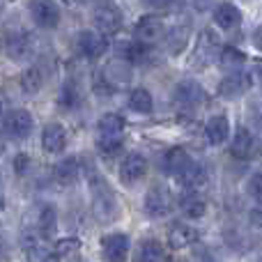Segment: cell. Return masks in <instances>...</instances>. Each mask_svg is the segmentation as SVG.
<instances>
[{
    "label": "cell",
    "instance_id": "3",
    "mask_svg": "<svg viewBox=\"0 0 262 262\" xmlns=\"http://www.w3.org/2000/svg\"><path fill=\"white\" fill-rule=\"evenodd\" d=\"M221 39L214 30H203L195 39V49H193V64L195 67H207L209 62H214L216 58H221Z\"/></svg>",
    "mask_w": 262,
    "mask_h": 262
},
{
    "label": "cell",
    "instance_id": "34",
    "mask_svg": "<svg viewBox=\"0 0 262 262\" xmlns=\"http://www.w3.org/2000/svg\"><path fill=\"white\" fill-rule=\"evenodd\" d=\"M78 246H81V242L78 239H62L55 244V253L58 255H69L74 253V251H78Z\"/></svg>",
    "mask_w": 262,
    "mask_h": 262
},
{
    "label": "cell",
    "instance_id": "7",
    "mask_svg": "<svg viewBox=\"0 0 262 262\" xmlns=\"http://www.w3.org/2000/svg\"><path fill=\"white\" fill-rule=\"evenodd\" d=\"M172 99H175V104L180 106V108L193 111V108H198V106L203 104L205 90H203V85L195 83V81H182V83H177L175 85Z\"/></svg>",
    "mask_w": 262,
    "mask_h": 262
},
{
    "label": "cell",
    "instance_id": "1",
    "mask_svg": "<svg viewBox=\"0 0 262 262\" xmlns=\"http://www.w3.org/2000/svg\"><path fill=\"white\" fill-rule=\"evenodd\" d=\"M90 193H92V209L99 221H113L118 216V200H115V191L108 186L104 177L97 172L90 175Z\"/></svg>",
    "mask_w": 262,
    "mask_h": 262
},
{
    "label": "cell",
    "instance_id": "38",
    "mask_svg": "<svg viewBox=\"0 0 262 262\" xmlns=\"http://www.w3.org/2000/svg\"><path fill=\"white\" fill-rule=\"evenodd\" d=\"M251 223H255L258 228H262V207L251 209Z\"/></svg>",
    "mask_w": 262,
    "mask_h": 262
},
{
    "label": "cell",
    "instance_id": "20",
    "mask_svg": "<svg viewBox=\"0 0 262 262\" xmlns=\"http://www.w3.org/2000/svg\"><path fill=\"white\" fill-rule=\"evenodd\" d=\"M78 175H81V163H78L76 157L62 159V161H58L53 168V177L60 184H74V182L78 180Z\"/></svg>",
    "mask_w": 262,
    "mask_h": 262
},
{
    "label": "cell",
    "instance_id": "21",
    "mask_svg": "<svg viewBox=\"0 0 262 262\" xmlns=\"http://www.w3.org/2000/svg\"><path fill=\"white\" fill-rule=\"evenodd\" d=\"M195 239H198V232L186 223H172L170 230H168V244L172 249H184V246L193 244Z\"/></svg>",
    "mask_w": 262,
    "mask_h": 262
},
{
    "label": "cell",
    "instance_id": "10",
    "mask_svg": "<svg viewBox=\"0 0 262 262\" xmlns=\"http://www.w3.org/2000/svg\"><path fill=\"white\" fill-rule=\"evenodd\" d=\"M3 129L9 138H26V136H30V131H32V115L23 108L12 111V113L5 115Z\"/></svg>",
    "mask_w": 262,
    "mask_h": 262
},
{
    "label": "cell",
    "instance_id": "37",
    "mask_svg": "<svg viewBox=\"0 0 262 262\" xmlns=\"http://www.w3.org/2000/svg\"><path fill=\"white\" fill-rule=\"evenodd\" d=\"M251 41H253V46L258 51H262V26H258L253 30V35H251Z\"/></svg>",
    "mask_w": 262,
    "mask_h": 262
},
{
    "label": "cell",
    "instance_id": "12",
    "mask_svg": "<svg viewBox=\"0 0 262 262\" xmlns=\"http://www.w3.org/2000/svg\"><path fill=\"white\" fill-rule=\"evenodd\" d=\"M23 251H26L28 262H58V253L51 251L44 239L37 235H28L23 239Z\"/></svg>",
    "mask_w": 262,
    "mask_h": 262
},
{
    "label": "cell",
    "instance_id": "24",
    "mask_svg": "<svg viewBox=\"0 0 262 262\" xmlns=\"http://www.w3.org/2000/svg\"><path fill=\"white\" fill-rule=\"evenodd\" d=\"M136 262H163V246L157 239H145L138 246Z\"/></svg>",
    "mask_w": 262,
    "mask_h": 262
},
{
    "label": "cell",
    "instance_id": "29",
    "mask_svg": "<svg viewBox=\"0 0 262 262\" xmlns=\"http://www.w3.org/2000/svg\"><path fill=\"white\" fill-rule=\"evenodd\" d=\"M129 106H131V111H136V113H152V108H154L152 95H149L145 88H136L129 97Z\"/></svg>",
    "mask_w": 262,
    "mask_h": 262
},
{
    "label": "cell",
    "instance_id": "41",
    "mask_svg": "<svg viewBox=\"0 0 262 262\" xmlns=\"http://www.w3.org/2000/svg\"><path fill=\"white\" fill-rule=\"evenodd\" d=\"M0 255H3V249H0Z\"/></svg>",
    "mask_w": 262,
    "mask_h": 262
},
{
    "label": "cell",
    "instance_id": "13",
    "mask_svg": "<svg viewBox=\"0 0 262 262\" xmlns=\"http://www.w3.org/2000/svg\"><path fill=\"white\" fill-rule=\"evenodd\" d=\"M5 49H7V55L12 60H26L28 55L32 53V37H30V32H26V30L9 32L7 41H5Z\"/></svg>",
    "mask_w": 262,
    "mask_h": 262
},
{
    "label": "cell",
    "instance_id": "4",
    "mask_svg": "<svg viewBox=\"0 0 262 262\" xmlns=\"http://www.w3.org/2000/svg\"><path fill=\"white\" fill-rule=\"evenodd\" d=\"M143 207H145V214H147V216L161 219V216H166V214L172 212V207H175V198H172V193L163 184H157L145 193Z\"/></svg>",
    "mask_w": 262,
    "mask_h": 262
},
{
    "label": "cell",
    "instance_id": "17",
    "mask_svg": "<svg viewBox=\"0 0 262 262\" xmlns=\"http://www.w3.org/2000/svg\"><path fill=\"white\" fill-rule=\"evenodd\" d=\"M30 14L37 26L41 28H55L60 23V9L55 3H32Z\"/></svg>",
    "mask_w": 262,
    "mask_h": 262
},
{
    "label": "cell",
    "instance_id": "18",
    "mask_svg": "<svg viewBox=\"0 0 262 262\" xmlns=\"http://www.w3.org/2000/svg\"><path fill=\"white\" fill-rule=\"evenodd\" d=\"M249 83H251L249 74L235 72V74L223 78L221 85H219V92H221V97H226V99H235V97L244 95V92L249 90Z\"/></svg>",
    "mask_w": 262,
    "mask_h": 262
},
{
    "label": "cell",
    "instance_id": "28",
    "mask_svg": "<svg viewBox=\"0 0 262 262\" xmlns=\"http://www.w3.org/2000/svg\"><path fill=\"white\" fill-rule=\"evenodd\" d=\"M55 228H58V221H55V209L51 205L41 207L39 219H37V230H39L41 237H53Z\"/></svg>",
    "mask_w": 262,
    "mask_h": 262
},
{
    "label": "cell",
    "instance_id": "6",
    "mask_svg": "<svg viewBox=\"0 0 262 262\" xmlns=\"http://www.w3.org/2000/svg\"><path fill=\"white\" fill-rule=\"evenodd\" d=\"M230 154L239 161H251L260 154V140L258 136L253 134L251 129L246 127H239L235 131V138H232V145H230Z\"/></svg>",
    "mask_w": 262,
    "mask_h": 262
},
{
    "label": "cell",
    "instance_id": "36",
    "mask_svg": "<svg viewBox=\"0 0 262 262\" xmlns=\"http://www.w3.org/2000/svg\"><path fill=\"white\" fill-rule=\"evenodd\" d=\"M28 168H30V157H28V154H16V157H14V170H16L18 175H23Z\"/></svg>",
    "mask_w": 262,
    "mask_h": 262
},
{
    "label": "cell",
    "instance_id": "22",
    "mask_svg": "<svg viewBox=\"0 0 262 262\" xmlns=\"http://www.w3.org/2000/svg\"><path fill=\"white\" fill-rule=\"evenodd\" d=\"M205 134H207V140L212 145H223L228 140V136H230V122L223 115H214V118L207 120Z\"/></svg>",
    "mask_w": 262,
    "mask_h": 262
},
{
    "label": "cell",
    "instance_id": "33",
    "mask_svg": "<svg viewBox=\"0 0 262 262\" xmlns=\"http://www.w3.org/2000/svg\"><path fill=\"white\" fill-rule=\"evenodd\" d=\"M124 60H134V62H143L145 55H147V51H145L143 44H138V41H134V44H124Z\"/></svg>",
    "mask_w": 262,
    "mask_h": 262
},
{
    "label": "cell",
    "instance_id": "9",
    "mask_svg": "<svg viewBox=\"0 0 262 262\" xmlns=\"http://www.w3.org/2000/svg\"><path fill=\"white\" fill-rule=\"evenodd\" d=\"M163 32H166V26H163L161 18L157 14H147V16H143L136 23L134 35L138 44H154V41H159L163 37Z\"/></svg>",
    "mask_w": 262,
    "mask_h": 262
},
{
    "label": "cell",
    "instance_id": "2",
    "mask_svg": "<svg viewBox=\"0 0 262 262\" xmlns=\"http://www.w3.org/2000/svg\"><path fill=\"white\" fill-rule=\"evenodd\" d=\"M99 138H97V145H99V152L106 154V157H113V154L120 152L122 147V136H124V120L115 113H106L104 118H99Z\"/></svg>",
    "mask_w": 262,
    "mask_h": 262
},
{
    "label": "cell",
    "instance_id": "8",
    "mask_svg": "<svg viewBox=\"0 0 262 262\" xmlns=\"http://www.w3.org/2000/svg\"><path fill=\"white\" fill-rule=\"evenodd\" d=\"M129 249L131 242L129 235H124V232H111L101 239V251H104V258L108 262H127Z\"/></svg>",
    "mask_w": 262,
    "mask_h": 262
},
{
    "label": "cell",
    "instance_id": "27",
    "mask_svg": "<svg viewBox=\"0 0 262 262\" xmlns=\"http://www.w3.org/2000/svg\"><path fill=\"white\" fill-rule=\"evenodd\" d=\"M189 26L186 23H182V26H175L170 30V35H168V49H170V53L172 55H177V53H182L184 51V46H186V41H189Z\"/></svg>",
    "mask_w": 262,
    "mask_h": 262
},
{
    "label": "cell",
    "instance_id": "23",
    "mask_svg": "<svg viewBox=\"0 0 262 262\" xmlns=\"http://www.w3.org/2000/svg\"><path fill=\"white\" fill-rule=\"evenodd\" d=\"M189 163L191 159L184 147H170L166 152V157H163V170L170 172V175H182Z\"/></svg>",
    "mask_w": 262,
    "mask_h": 262
},
{
    "label": "cell",
    "instance_id": "30",
    "mask_svg": "<svg viewBox=\"0 0 262 262\" xmlns=\"http://www.w3.org/2000/svg\"><path fill=\"white\" fill-rule=\"evenodd\" d=\"M244 62H246V55L239 49H235V46H228V49L221 51V64L226 69H232V74L239 72V67Z\"/></svg>",
    "mask_w": 262,
    "mask_h": 262
},
{
    "label": "cell",
    "instance_id": "19",
    "mask_svg": "<svg viewBox=\"0 0 262 262\" xmlns=\"http://www.w3.org/2000/svg\"><path fill=\"white\" fill-rule=\"evenodd\" d=\"M214 21H216V26L223 28V30H232V28H237L242 23V12L237 5L221 3L214 9Z\"/></svg>",
    "mask_w": 262,
    "mask_h": 262
},
{
    "label": "cell",
    "instance_id": "5",
    "mask_svg": "<svg viewBox=\"0 0 262 262\" xmlns=\"http://www.w3.org/2000/svg\"><path fill=\"white\" fill-rule=\"evenodd\" d=\"M92 18H95V26L101 35H115V32L122 28V9L113 3L95 5Z\"/></svg>",
    "mask_w": 262,
    "mask_h": 262
},
{
    "label": "cell",
    "instance_id": "16",
    "mask_svg": "<svg viewBox=\"0 0 262 262\" xmlns=\"http://www.w3.org/2000/svg\"><path fill=\"white\" fill-rule=\"evenodd\" d=\"M41 145H44V149L49 154L62 152L64 145H67V131L62 129V124L58 122L46 124L44 131H41Z\"/></svg>",
    "mask_w": 262,
    "mask_h": 262
},
{
    "label": "cell",
    "instance_id": "40",
    "mask_svg": "<svg viewBox=\"0 0 262 262\" xmlns=\"http://www.w3.org/2000/svg\"><path fill=\"white\" fill-rule=\"evenodd\" d=\"M0 115H3V101H0Z\"/></svg>",
    "mask_w": 262,
    "mask_h": 262
},
{
    "label": "cell",
    "instance_id": "35",
    "mask_svg": "<svg viewBox=\"0 0 262 262\" xmlns=\"http://www.w3.org/2000/svg\"><path fill=\"white\" fill-rule=\"evenodd\" d=\"M249 193L255 195V198H262V168H260V170H255L253 175H251Z\"/></svg>",
    "mask_w": 262,
    "mask_h": 262
},
{
    "label": "cell",
    "instance_id": "26",
    "mask_svg": "<svg viewBox=\"0 0 262 262\" xmlns=\"http://www.w3.org/2000/svg\"><path fill=\"white\" fill-rule=\"evenodd\" d=\"M44 85V74H41L39 67H30L21 74V88L26 95H35V92L41 90Z\"/></svg>",
    "mask_w": 262,
    "mask_h": 262
},
{
    "label": "cell",
    "instance_id": "39",
    "mask_svg": "<svg viewBox=\"0 0 262 262\" xmlns=\"http://www.w3.org/2000/svg\"><path fill=\"white\" fill-rule=\"evenodd\" d=\"M3 221H5V203L0 200V226H3Z\"/></svg>",
    "mask_w": 262,
    "mask_h": 262
},
{
    "label": "cell",
    "instance_id": "25",
    "mask_svg": "<svg viewBox=\"0 0 262 262\" xmlns=\"http://www.w3.org/2000/svg\"><path fill=\"white\" fill-rule=\"evenodd\" d=\"M180 207H182V212H184L189 219H203L205 212H207L205 200L200 198V195H195V193H186L184 198L180 200Z\"/></svg>",
    "mask_w": 262,
    "mask_h": 262
},
{
    "label": "cell",
    "instance_id": "15",
    "mask_svg": "<svg viewBox=\"0 0 262 262\" xmlns=\"http://www.w3.org/2000/svg\"><path fill=\"white\" fill-rule=\"evenodd\" d=\"M101 78L106 81V85L113 90V88L122 85V83H129L131 81V67L124 60H111L104 69H101Z\"/></svg>",
    "mask_w": 262,
    "mask_h": 262
},
{
    "label": "cell",
    "instance_id": "14",
    "mask_svg": "<svg viewBox=\"0 0 262 262\" xmlns=\"http://www.w3.org/2000/svg\"><path fill=\"white\" fill-rule=\"evenodd\" d=\"M145 170H147V161H145V157L138 154V152H131L122 159V166H120V180H122L124 184H134V182H138L140 177L145 175Z\"/></svg>",
    "mask_w": 262,
    "mask_h": 262
},
{
    "label": "cell",
    "instance_id": "31",
    "mask_svg": "<svg viewBox=\"0 0 262 262\" xmlns=\"http://www.w3.org/2000/svg\"><path fill=\"white\" fill-rule=\"evenodd\" d=\"M182 182H184L189 189H193V193H195V186L198 184H203L205 182V170L200 168V163H195V161H191L189 166L184 168V172H182Z\"/></svg>",
    "mask_w": 262,
    "mask_h": 262
},
{
    "label": "cell",
    "instance_id": "32",
    "mask_svg": "<svg viewBox=\"0 0 262 262\" xmlns=\"http://www.w3.org/2000/svg\"><path fill=\"white\" fill-rule=\"evenodd\" d=\"M58 101H60V106H62V108H67V111L74 108V106L78 104V90H76V85H74V83H64L62 90H60Z\"/></svg>",
    "mask_w": 262,
    "mask_h": 262
},
{
    "label": "cell",
    "instance_id": "42",
    "mask_svg": "<svg viewBox=\"0 0 262 262\" xmlns=\"http://www.w3.org/2000/svg\"><path fill=\"white\" fill-rule=\"evenodd\" d=\"M258 262H262V258H260V260H258Z\"/></svg>",
    "mask_w": 262,
    "mask_h": 262
},
{
    "label": "cell",
    "instance_id": "11",
    "mask_svg": "<svg viewBox=\"0 0 262 262\" xmlns=\"http://www.w3.org/2000/svg\"><path fill=\"white\" fill-rule=\"evenodd\" d=\"M106 46H108V41H106V37L101 35V32H92V30L78 32L76 49L83 58H90V60L99 58V55H104Z\"/></svg>",
    "mask_w": 262,
    "mask_h": 262
}]
</instances>
